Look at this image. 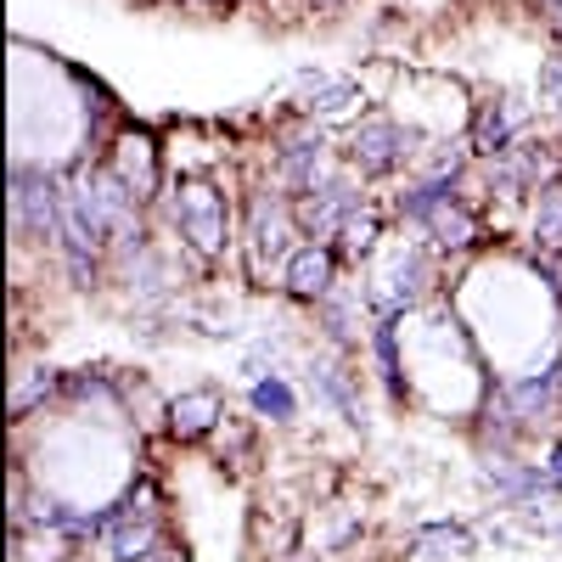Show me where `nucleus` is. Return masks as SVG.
Wrapping results in <instances>:
<instances>
[{"mask_svg": "<svg viewBox=\"0 0 562 562\" xmlns=\"http://www.w3.org/2000/svg\"><path fill=\"white\" fill-rule=\"evenodd\" d=\"M12 225H18V237H40V243L63 237V192H57L52 175H29L18 164V175H12Z\"/></svg>", "mask_w": 562, "mask_h": 562, "instance_id": "nucleus-3", "label": "nucleus"}, {"mask_svg": "<svg viewBox=\"0 0 562 562\" xmlns=\"http://www.w3.org/2000/svg\"><path fill=\"white\" fill-rule=\"evenodd\" d=\"M281 281H288V293L304 299V304H321L326 293H333V281H338V248H326V243H299L288 270H281Z\"/></svg>", "mask_w": 562, "mask_h": 562, "instance_id": "nucleus-9", "label": "nucleus"}, {"mask_svg": "<svg viewBox=\"0 0 562 562\" xmlns=\"http://www.w3.org/2000/svg\"><path fill=\"white\" fill-rule=\"evenodd\" d=\"M220 416H225V411H220V400H214L209 389H198V394H180V400H175V411H169V428H175L180 439H203Z\"/></svg>", "mask_w": 562, "mask_h": 562, "instance_id": "nucleus-13", "label": "nucleus"}, {"mask_svg": "<svg viewBox=\"0 0 562 562\" xmlns=\"http://www.w3.org/2000/svg\"><path fill=\"white\" fill-rule=\"evenodd\" d=\"M490 186H495V192H506V198L551 186V153H546V140H518L512 153L490 158Z\"/></svg>", "mask_w": 562, "mask_h": 562, "instance_id": "nucleus-7", "label": "nucleus"}, {"mask_svg": "<svg viewBox=\"0 0 562 562\" xmlns=\"http://www.w3.org/2000/svg\"><path fill=\"white\" fill-rule=\"evenodd\" d=\"M360 209H366V198L355 192V180H344V175H326L310 198H293L299 231H304V237H315V243L338 237V231H344Z\"/></svg>", "mask_w": 562, "mask_h": 562, "instance_id": "nucleus-5", "label": "nucleus"}, {"mask_svg": "<svg viewBox=\"0 0 562 562\" xmlns=\"http://www.w3.org/2000/svg\"><path fill=\"white\" fill-rule=\"evenodd\" d=\"M169 214H175V231L186 237V248H192L198 259H220L225 254V243H231V203H225V192H214L209 180L180 186Z\"/></svg>", "mask_w": 562, "mask_h": 562, "instance_id": "nucleus-1", "label": "nucleus"}, {"mask_svg": "<svg viewBox=\"0 0 562 562\" xmlns=\"http://www.w3.org/2000/svg\"><path fill=\"white\" fill-rule=\"evenodd\" d=\"M248 400H254V411L270 416V422H293V416H299V394L281 383V378H259Z\"/></svg>", "mask_w": 562, "mask_h": 562, "instance_id": "nucleus-17", "label": "nucleus"}, {"mask_svg": "<svg viewBox=\"0 0 562 562\" xmlns=\"http://www.w3.org/2000/svg\"><path fill=\"white\" fill-rule=\"evenodd\" d=\"M321 180H326V140H321V130H304V135H293L288 147H281V158H276V186H281L288 198H310Z\"/></svg>", "mask_w": 562, "mask_h": 562, "instance_id": "nucleus-8", "label": "nucleus"}, {"mask_svg": "<svg viewBox=\"0 0 562 562\" xmlns=\"http://www.w3.org/2000/svg\"><path fill=\"white\" fill-rule=\"evenodd\" d=\"M546 473H551V484H557V490H562V445H557V450H551V461H546Z\"/></svg>", "mask_w": 562, "mask_h": 562, "instance_id": "nucleus-24", "label": "nucleus"}, {"mask_svg": "<svg viewBox=\"0 0 562 562\" xmlns=\"http://www.w3.org/2000/svg\"><path fill=\"white\" fill-rule=\"evenodd\" d=\"M524 124H529V108L518 102V97H490V102H479V113H473V135H467V147L473 153H484V158H501V153H512L524 140Z\"/></svg>", "mask_w": 562, "mask_h": 562, "instance_id": "nucleus-6", "label": "nucleus"}, {"mask_svg": "<svg viewBox=\"0 0 562 562\" xmlns=\"http://www.w3.org/2000/svg\"><path fill=\"white\" fill-rule=\"evenodd\" d=\"M371 248H378V214L360 209V214L338 231V254H344V259H366Z\"/></svg>", "mask_w": 562, "mask_h": 562, "instance_id": "nucleus-18", "label": "nucleus"}, {"mask_svg": "<svg viewBox=\"0 0 562 562\" xmlns=\"http://www.w3.org/2000/svg\"><path fill=\"white\" fill-rule=\"evenodd\" d=\"M535 243L546 254H562V180L535 192Z\"/></svg>", "mask_w": 562, "mask_h": 562, "instance_id": "nucleus-14", "label": "nucleus"}, {"mask_svg": "<svg viewBox=\"0 0 562 562\" xmlns=\"http://www.w3.org/2000/svg\"><path fill=\"white\" fill-rule=\"evenodd\" d=\"M349 102H355V85H349V79H315L304 113H344Z\"/></svg>", "mask_w": 562, "mask_h": 562, "instance_id": "nucleus-19", "label": "nucleus"}, {"mask_svg": "<svg viewBox=\"0 0 562 562\" xmlns=\"http://www.w3.org/2000/svg\"><path fill=\"white\" fill-rule=\"evenodd\" d=\"M416 551H428V557H461V551H473V529H461V524H422L416 529Z\"/></svg>", "mask_w": 562, "mask_h": 562, "instance_id": "nucleus-16", "label": "nucleus"}, {"mask_svg": "<svg viewBox=\"0 0 562 562\" xmlns=\"http://www.w3.org/2000/svg\"><path fill=\"white\" fill-rule=\"evenodd\" d=\"M310 383H315V394H321V400H333V405H338V416H344V422H360L355 378H349L344 366H315V371H310Z\"/></svg>", "mask_w": 562, "mask_h": 562, "instance_id": "nucleus-15", "label": "nucleus"}, {"mask_svg": "<svg viewBox=\"0 0 562 562\" xmlns=\"http://www.w3.org/2000/svg\"><path fill=\"white\" fill-rule=\"evenodd\" d=\"M540 12H546V29L562 40V0H540Z\"/></svg>", "mask_w": 562, "mask_h": 562, "instance_id": "nucleus-22", "label": "nucleus"}, {"mask_svg": "<svg viewBox=\"0 0 562 562\" xmlns=\"http://www.w3.org/2000/svg\"><path fill=\"white\" fill-rule=\"evenodd\" d=\"M147 562H186V551H175V546H169V540H164V546H158V551H153V557H147Z\"/></svg>", "mask_w": 562, "mask_h": 562, "instance_id": "nucleus-23", "label": "nucleus"}, {"mask_svg": "<svg viewBox=\"0 0 562 562\" xmlns=\"http://www.w3.org/2000/svg\"><path fill=\"white\" fill-rule=\"evenodd\" d=\"M557 535H562V524H557Z\"/></svg>", "mask_w": 562, "mask_h": 562, "instance_id": "nucleus-25", "label": "nucleus"}, {"mask_svg": "<svg viewBox=\"0 0 562 562\" xmlns=\"http://www.w3.org/2000/svg\"><path fill=\"white\" fill-rule=\"evenodd\" d=\"M540 102L551 108V113H562V52L546 63V74H540Z\"/></svg>", "mask_w": 562, "mask_h": 562, "instance_id": "nucleus-21", "label": "nucleus"}, {"mask_svg": "<svg viewBox=\"0 0 562 562\" xmlns=\"http://www.w3.org/2000/svg\"><path fill=\"white\" fill-rule=\"evenodd\" d=\"M299 225V214H293V203H281L276 192H254L248 198V265H254V276H265L276 259H293V243H288V231Z\"/></svg>", "mask_w": 562, "mask_h": 562, "instance_id": "nucleus-4", "label": "nucleus"}, {"mask_svg": "<svg viewBox=\"0 0 562 562\" xmlns=\"http://www.w3.org/2000/svg\"><path fill=\"white\" fill-rule=\"evenodd\" d=\"M57 389H63V378H57V371H52V366H45V371H34V378H29V383H23V389L12 394V411L23 416V411H29L34 400H52Z\"/></svg>", "mask_w": 562, "mask_h": 562, "instance_id": "nucleus-20", "label": "nucleus"}, {"mask_svg": "<svg viewBox=\"0 0 562 562\" xmlns=\"http://www.w3.org/2000/svg\"><path fill=\"white\" fill-rule=\"evenodd\" d=\"M428 237H434L445 254H461V248H473V243L484 237V225H479L473 209H461V198H456L450 209H439V214L428 220Z\"/></svg>", "mask_w": 562, "mask_h": 562, "instance_id": "nucleus-12", "label": "nucleus"}, {"mask_svg": "<svg viewBox=\"0 0 562 562\" xmlns=\"http://www.w3.org/2000/svg\"><path fill=\"white\" fill-rule=\"evenodd\" d=\"M411 153H416V130H405L400 119H383V113L360 119L349 135V164L360 175H394L411 164Z\"/></svg>", "mask_w": 562, "mask_h": 562, "instance_id": "nucleus-2", "label": "nucleus"}, {"mask_svg": "<svg viewBox=\"0 0 562 562\" xmlns=\"http://www.w3.org/2000/svg\"><path fill=\"white\" fill-rule=\"evenodd\" d=\"M428 281H434V259L411 248L394 270H389V288H383V315H405L422 293H428Z\"/></svg>", "mask_w": 562, "mask_h": 562, "instance_id": "nucleus-10", "label": "nucleus"}, {"mask_svg": "<svg viewBox=\"0 0 562 562\" xmlns=\"http://www.w3.org/2000/svg\"><path fill=\"white\" fill-rule=\"evenodd\" d=\"M158 546H164V535H158V524H153V512H135V518H119V524L108 529L113 562H147Z\"/></svg>", "mask_w": 562, "mask_h": 562, "instance_id": "nucleus-11", "label": "nucleus"}]
</instances>
